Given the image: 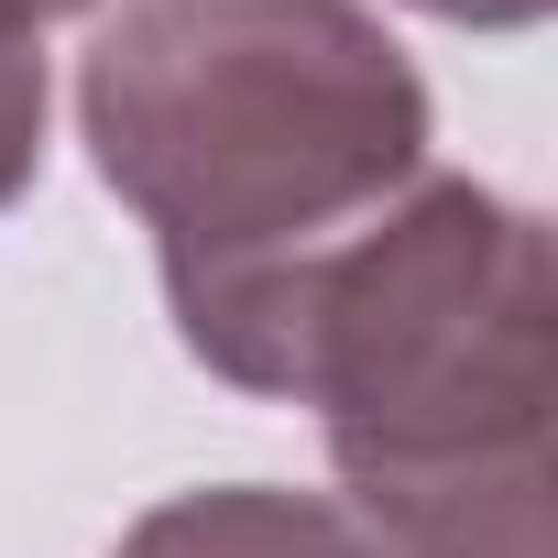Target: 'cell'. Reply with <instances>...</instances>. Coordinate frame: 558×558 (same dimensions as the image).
Instances as JSON below:
<instances>
[{"instance_id":"cell-3","label":"cell","mask_w":558,"mask_h":558,"mask_svg":"<svg viewBox=\"0 0 558 558\" xmlns=\"http://www.w3.org/2000/svg\"><path fill=\"white\" fill-rule=\"evenodd\" d=\"M110 558H384L340 493H286V482H208L154 504Z\"/></svg>"},{"instance_id":"cell-2","label":"cell","mask_w":558,"mask_h":558,"mask_svg":"<svg viewBox=\"0 0 558 558\" xmlns=\"http://www.w3.org/2000/svg\"><path fill=\"white\" fill-rule=\"evenodd\" d=\"M77 121L165 252V307L329 252L427 175V77L362 0H121Z\"/></svg>"},{"instance_id":"cell-4","label":"cell","mask_w":558,"mask_h":558,"mask_svg":"<svg viewBox=\"0 0 558 558\" xmlns=\"http://www.w3.org/2000/svg\"><path fill=\"white\" fill-rule=\"evenodd\" d=\"M45 165V56L0 45V208H12Z\"/></svg>"},{"instance_id":"cell-6","label":"cell","mask_w":558,"mask_h":558,"mask_svg":"<svg viewBox=\"0 0 558 558\" xmlns=\"http://www.w3.org/2000/svg\"><path fill=\"white\" fill-rule=\"evenodd\" d=\"M66 12H99V0H0V45H34V34L66 23Z\"/></svg>"},{"instance_id":"cell-5","label":"cell","mask_w":558,"mask_h":558,"mask_svg":"<svg viewBox=\"0 0 558 558\" xmlns=\"http://www.w3.org/2000/svg\"><path fill=\"white\" fill-rule=\"evenodd\" d=\"M405 12H427V23H460V34H536L558 0H405Z\"/></svg>"},{"instance_id":"cell-1","label":"cell","mask_w":558,"mask_h":558,"mask_svg":"<svg viewBox=\"0 0 558 558\" xmlns=\"http://www.w3.org/2000/svg\"><path fill=\"white\" fill-rule=\"evenodd\" d=\"M175 340L241 395L307 405L351 514L558 471V263L471 175L427 165L329 252L175 307Z\"/></svg>"}]
</instances>
